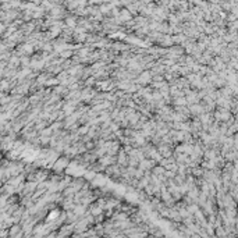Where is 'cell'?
Listing matches in <instances>:
<instances>
[{"label": "cell", "instance_id": "obj_1", "mask_svg": "<svg viewBox=\"0 0 238 238\" xmlns=\"http://www.w3.org/2000/svg\"><path fill=\"white\" fill-rule=\"evenodd\" d=\"M134 82L138 84V85H141V86L148 85V84L152 82V74L149 73V71H146V70H143V71L139 74L138 78H136Z\"/></svg>", "mask_w": 238, "mask_h": 238}, {"label": "cell", "instance_id": "obj_2", "mask_svg": "<svg viewBox=\"0 0 238 238\" xmlns=\"http://www.w3.org/2000/svg\"><path fill=\"white\" fill-rule=\"evenodd\" d=\"M155 166H157V163L155 160H152V159H143V160H141L138 163V169H141L142 171H150Z\"/></svg>", "mask_w": 238, "mask_h": 238}, {"label": "cell", "instance_id": "obj_3", "mask_svg": "<svg viewBox=\"0 0 238 238\" xmlns=\"http://www.w3.org/2000/svg\"><path fill=\"white\" fill-rule=\"evenodd\" d=\"M189 110V113H191V119H194V117H199L203 113V106L201 105V103H198V105H189L187 106Z\"/></svg>", "mask_w": 238, "mask_h": 238}, {"label": "cell", "instance_id": "obj_4", "mask_svg": "<svg viewBox=\"0 0 238 238\" xmlns=\"http://www.w3.org/2000/svg\"><path fill=\"white\" fill-rule=\"evenodd\" d=\"M157 43L160 45V46L164 47V49H169V47H171L173 45H174L173 40H171V35H162L160 39L157 40Z\"/></svg>", "mask_w": 238, "mask_h": 238}, {"label": "cell", "instance_id": "obj_5", "mask_svg": "<svg viewBox=\"0 0 238 238\" xmlns=\"http://www.w3.org/2000/svg\"><path fill=\"white\" fill-rule=\"evenodd\" d=\"M66 167H68V159H67V157L57 159L56 163H54V169H56L57 171H63Z\"/></svg>", "mask_w": 238, "mask_h": 238}, {"label": "cell", "instance_id": "obj_6", "mask_svg": "<svg viewBox=\"0 0 238 238\" xmlns=\"http://www.w3.org/2000/svg\"><path fill=\"white\" fill-rule=\"evenodd\" d=\"M119 20L121 24H126V22H128L129 20H132V16L129 14V11L127 10V9H122V10H120Z\"/></svg>", "mask_w": 238, "mask_h": 238}, {"label": "cell", "instance_id": "obj_7", "mask_svg": "<svg viewBox=\"0 0 238 238\" xmlns=\"http://www.w3.org/2000/svg\"><path fill=\"white\" fill-rule=\"evenodd\" d=\"M53 93L57 95V96H60V98H63V96H67V93H68V88H66V86H63V85H59L53 89Z\"/></svg>", "mask_w": 238, "mask_h": 238}, {"label": "cell", "instance_id": "obj_8", "mask_svg": "<svg viewBox=\"0 0 238 238\" xmlns=\"http://www.w3.org/2000/svg\"><path fill=\"white\" fill-rule=\"evenodd\" d=\"M164 171H166V170L163 169V167H160L159 164L155 166V167H153V169L150 170V173H152L153 175H156V177H162V175L164 174Z\"/></svg>", "mask_w": 238, "mask_h": 238}, {"label": "cell", "instance_id": "obj_9", "mask_svg": "<svg viewBox=\"0 0 238 238\" xmlns=\"http://www.w3.org/2000/svg\"><path fill=\"white\" fill-rule=\"evenodd\" d=\"M173 106H187V100H185V96H181V98H175V99L171 100Z\"/></svg>", "mask_w": 238, "mask_h": 238}, {"label": "cell", "instance_id": "obj_10", "mask_svg": "<svg viewBox=\"0 0 238 238\" xmlns=\"http://www.w3.org/2000/svg\"><path fill=\"white\" fill-rule=\"evenodd\" d=\"M88 131H89V126H88V124H85V126H79L75 134H78L79 136H84V135H86V134H88Z\"/></svg>", "mask_w": 238, "mask_h": 238}, {"label": "cell", "instance_id": "obj_11", "mask_svg": "<svg viewBox=\"0 0 238 238\" xmlns=\"http://www.w3.org/2000/svg\"><path fill=\"white\" fill-rule=\"evenodd\" d=\"M142 177H143V171L141 169H138V167H136L135 173H134V178H135V180H141Z\"/></svg>", "mask_w": 238, "mask_h": 238}, {"label": "cell", "instance_id": "obj_12", "mask_svg": "<svg viewBox=\"0 0 238 238\" xmlns=\"http://www.w3.org/2000/svg\"><path fill=\"white\" fill-rule=\"evenodd\" d=\"M128 167H138V160L136 159H132V157H128Z\"/></svg>", "mask_w": 238, "mask_h": 238}, {"label": "cell", "instance_id": "obj_13", "mask_svg": "<svg viewBox=\"0 0 238 238\" xmlns=\"http://www.w3.org/2000/svg\"><path fill=\"white\" fill-rule=\"evenodd\" d=\"M143 189H145V192L148 194V195H153V192H155V189H153V185H150V184H148Z\"/></svg>", "mask_w": 238, "mask_h": 238}, {"label": "cell", "instance_id": "obj_14", "mask_svg": "<svg viewBox=\"0 0 238 238\" xmlns=\"http://www.w3.org/2000/svg\"><path fill=\"white\" fill-rule=\"evenodd\" d=\"M52 134H53V131L50 129V127H49V128H45V129H43L40 135H42V136H49V138H50V136H52Z\"/></svg>", "mask_w": 238, "mask_h": 238}, {"label": "cell", "instance_id": "obj_15", "mask_svg": "<svg viewBox=\"0 0 238 238\" xmlns=\"http://www.w3.org/2000/svg\"><path fill=\"white\" fill-rule=\"evenodd\" d=\"M54 84H59V81H57L56 78H53V79H47V81H46V85H54Z\"/></svg>", "mask_w": 238, "mask_h": 238}, {"label": "cell", "instance_id": "obj_16", "mask_svg": "<svg viewBox=\"0 0 238 238\" xmlns=\"http://www.w3.org/2000/svg\"><path fill=\"white\" fill-rule=\"evenodd\" d=\"M42 142L43 143H49L50 142V138H49V136H42Z\"/></svg>", "mask_w": 238, "mask_h": 238}, {"label": "cell", "instance_id": "obj_17", "mask_svg": "<svg viewBox=\"0 0 238 238\" xmlns=\"http://www.w3.org/2000/svg\"><path fill=\"white\" fill-rule=\"evenodd\" d=\"M46 77L47 75H45V74H43V75H40L39 77V81H40V82H45V81H46Z\"/></svg>", "mask_w": 238, "mask_h": 238}, {"label": "cell", "instance_id": "obj_18", "mask_svg": "<svg viewBox=\"0 0 238 238\" xmlns=\"http://www.w3.org/2000/svg\"><path fill=\"white\" fill-rule=\"evenodd\" d=\"M71 238H84V237H82V234H74Z\"/></svg>", "mask_w": 238, "mask_h": 238}]
</instances>
